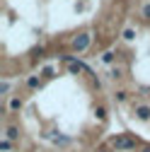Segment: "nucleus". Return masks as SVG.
I'll use <instances>...</instances> for the list:
<instances>
[{"instance_id":"nucleus-1","label":"nucleus","mask_w":150,"mask_h":152,"mask_svg":"<svg viewBox=\"0 0 150 152\" xmlns=\"http://www.w3.org/2000/svg\"><path fill=\"white\" fill-rule=\"evenodd\" d=\"M111 145H114L116 150H133L136 147V140L128 138V135H116L114 140H111Z\"/></svg>"},{"instance_id":"nucleus-2","label":"nucleus","mask_w":150,"mask_h":152,"mask_svg":"<svg viewBox=\"0 0 150 152\" xmlns=\"http://www.w3.org/2000/svg\"><path fill=\"white\" fill-rule=\"evenodd\" d=\"M133 113H136L138 121H150V106H148V104H138V106L133 109Z\"/></svg>"},{"instance_id":"nucleus-3","label":"nucleus","mask_w":150,"mask_h":152,"mask_svg":"<svg viewBox=\"0 0 150 152\" xmlns=\"http://www.w3.org/2000/svg\"><path fill=\"white\" fill-rule=\"evenodd\" d=\"M87 46H90V36H87V34H80L78 39L73 41V48H75V51H85Z\"/></svg>"},{"instance_id":"nucleus-4","label":"nucleus","mask_w":150,"mask_h":152,"mask_svg":"<svg viewBox=\"0 0 150 152\" xmlns=\"http://www.w3.org/2000/svg\"><path fill=\"white\" fill-rule=\"evenodd\" d=\"M5 138L7 140H20V128H17V126H7V130H5Z\"/></svg>"},{"instance_id":"nucleus-5","label":"nucleus","mask_w":150,"mask_h":152,"mask_svg":"<svg viewBox=\"0 0 150 152\" xmlns=\"http://www.w3.org/2000/svg\"><path fill=\"white\" fill-rule=\"evenodd\" d=\"M68 70H70L73 75H75V72H87V68H85V65H82L80 61H78V63H75V61H70V65H68Z\"/></svg>"},{"instance_id":"nucleus-6","label":"nucleus","mask_w":150,"mask_h":152,"mask_svg":"<svg viewBox=\"0 0 150 152\" xmlns=\"http://www.w3.org/2000/svg\"><path fill=\"white\" fill-rule=\"evenodd\" d=\"M7 109H10V111H20V109H22V99H20V97H12L10 104H7Z\"/></svg>"},{"instance_id":"nucleus-7","label":"nucleus","mask_w":150,"mask_h":152,"mask_svg":"<svg viewBox=\"0 0 150 152\" xmlns=\"http://www.w3.org/2000/svg\"><path fill=\"white\" fill-rule=\"evenodd\" d=\"M27 87H32V89H34V87H39V77H36V75H32V77L27 80Z\"/></svg>"},{"instance_id":"nucleus-8","label":"nucleus","mask_w":150,"mask_h":152,"mask_svg":"<svg viewBox=\"0 0 150 152\" xmlns=\"http://www.w3.org/2000/svg\"><path fill=\"white\" fill-rule=\"evenodd\" d=\"M10 147H12V140H3V142H0V150H3V152H10Z\"/></svg>"},{"instance_id":"nucleus-9","label":"nucleus","mask_w":150,"mask_h":152,"mask_svg":"<svg viewBox=\"0 0 150 152\" xmlns=\"http://www.w3.org/2000/svg\"><path fill=\"white\" fill-rule=\"evenodd\" d=\"M95 113H97V118H99V121H104V118H107V109H104V106H99Z\"/></svg>"},{"instance_id":"nucleus-10","label":"nucleus","mask_w":150,"mask_h":152,"mask_svg":"<svg viewBox=\"0 0 150 152\" xmlns=\"http://www.w3.org/2000/svg\"><path fill=\"white\" fill-rule=\"evenodd\" d=\"M7 92H10V82L3 80V85H0V94H7Z\"/></svg>"},{"instance_id":"nucleus-11","label":"nucleus","mask_w":150,"mask_h":152,"mask_svg":"<svg viewBox=\"0 0 150 152\" xmlns=\"http://www.w3.org/2000/svg\"><path fill=\"white\" fill-rule=\"evenodd\" d=\"M124 39H128V41L136 39V31H133V29H126V31H124Z\"/></svg>"},{"instance_id":"nucleus-12","label":"nucleus","mask_w":150,"mask_h":152,"mask_svg":"<svg viewBox=\"0 0 150 152\" xmlns=\"http://www.w3.org/2000/svg\"><path fill=\"white\" fill-rule=\"evenodd\" d=\"M102 61H104V63H111V61H114V53H111V51H107V53L102 56Z\"/></svg>"},{"instance_id":"nucleus-13","label":"nucleus","mask_w":150,"mask_h":152,"mask_svg":"<svg viewBox=\"0 0 150 152\" xmlns=\"http://www.w3.org/2000/svg\"><path fill=\"white\" fill-rule=\"evenodd\" d=\"M44 77H53V68H44Z\"/></svg>"},{"instance_id":"nucleus-14","label":"nucleus","mask_w":150,"mask_h":152,"mask_svg":"<svg viewBox=\"0 0 150 152\" xmlns=\"http://www.w3.org/2000/svg\"><path fill=\"white\" fill-rule=\"evenodd\" d=\"M143 17H145V20H150V5L143 7Z\"/></svg>"},{"instance_id":"nucleus-15","label":"nucleus","mask_w":150,"mask_h":152,"mask_svg":"<svg viewBox=\"0 0 150 152\" xmlns=\"http://www.w3.org/2000/svg\"><path fill=\"white\" fill-rule=\"evenodd\" d=\"M143 152H150V147H143Z\"/></svg>"}]
</instances>
